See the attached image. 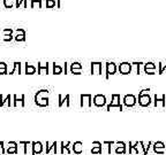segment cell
Listing matches in <instances>:
<instances>
[{
    "instance_id": "1",
    "label": "cell",
    "mask_w": 166,
    "mask_h": 155,
    "mask_svg": "<svg viewBox=\"0 0 166 155\" xmlns=\"http://www.w3.org/2000/svg\"><path fill=\"white\" fill-rule=\"evenodd\" d=\"M137 103L141 107H151L153 106V92L150 91L144 94L137 95Z\"/></svg>"
},
{
    "instance_id": "2",
    "label": "cell",
    "mask_w": 166,
    "mask_h": 155,
    "mask_svg": "<svg viewBox=\"0 0 166 155\" xmlns=\"http://www.w3.org/2000/svg\"><path fill=\"white\" fill-rule=\"evenodd\" d=\"M46 93H49L47 90H39L36 93V95H35V103L38 107H47L49 106V97H47Z\"/></svg>"
},
{
    "instance_id": "3",
    "label": "cell",
    "mask_w": 166,
    "mask_h": 155,
    "mask_svg": "<svg viewBox=\"0 0 166 155\" xmlns=\"http://www.w3.org/2000/svg\"><path fill=\"white\" fill-rule=\"evenodd\" d=\"M113 108H117L119 110H122L124 109L122 101H121V97H120L119 93H113L112 97H111V102L109 105H106V110H111Z\"/></svg>"
},
{
    "instance_id": "4",
    "label": "cell",
    "mask_w": 166,
    "mask_h": 155,
    "mask_svg": "<svg viewBox=\"0 0 166 155\" xmlns=\"http://www.w3.org/2000/svg\"><path fill=\"white\" fill-rule=\"evenodd\" d=\"M151 153L153 154H166V145L165 142L163 141H152V146H151Z\"/></svg>"
},
{
    "instance_id": "5",
    "label": "cell",
    "mask_w": 166,
    "mask_h": 155,
    "mask_svg": "<svg viewBox=\"0 0 166 155\" xmlns=\"http://www.w3.org/2000/svg\"><path fill=\"white\" fill-rule=\"evenodd\" d=\"M136 103H137V98L133 93L126 94L122 99V106L127 107V108H133L136 106Z\"/></svg>"
},
{
    "instance_id": "6",
    "label": "cell",
    "mask_w": 166,
    "mask_h": 155,
    "mask_svg": "<svg viewBox=\"0 0 166 155\" xmlns=\"http://www.w3.org/2000/svg\"><path fill=\"white\" fill-rule=\"evenodd\" d=\"M80 107L81 108H91L92 107V95L89 93L80 95Z\"/></svg>"
},
{
    "instance_id": "7",
    "label": "cell",
    "mask_w": 166,
    "mask_h": 155,
    "mask_svg": "<svg viewBox=\"0 0 166 155\" xmlns=\"http://www.w3.org/2000/svg\"><path fill=\"white\" fill-rule=\"evenodd\" d=\"M105 78L106 79H109L110 78V75H115L117 73H118V65H115L114 62H106L105 63Z\"/></svg>"
},
{
    "instance_id": "8",
    "label": "cell",
    "mask_w": 166,
    "mask_h": 155,
    "mask_svg": "<svg viewBox=\"0 0 166 155\" xmlns=\"http://www.w3.org/2000/svg\"><path fill=\"white\" fill-rule=\"evenodd\" d=\"M104 67H105V65L99 62V61H92L91 65H90L91 75H102L103 70H104Z\"/></svg>"
},
{
    "instance_id": "9",
    "label": "cell",
    "mask_w": 166,
    "mask_h": 155,
    "mask_svg": "<svg viewBox=\"0 0 166 155\" xmlns=\"http://www.w3.org/2000/svg\"><path fill=\"white\" fill-rule=\"evenodd\" d=\"M92 103L94 106H96L97 108H103L106 106L107 100H106V97L104 94H96L94 98H92Z\"/></svg>"
},
{
    "instance_id": "10",
    "label": "cell",
    "mask_w": 166,
    "mask_h": 155,
    "mask_svg": "<svg viewBox=\"0 0 166 155\" xmlns=\"http://www.w3.org/2000/svg\"><path fill=\"white\" fill-rule=\"evenodd\" d=\"M153 107H166V94L153 93Z\"/></svg>"
},
{
    "instance_id": "11",
    "label": "cell",
    "mask_w": 166,
    "mask_h": 155,
    "mask_svg": "<svg viewBox=\"0 0 166 155\" xmlns=\"http://www.w3.org/2000/svg\"><path fill=\"white\" fill-rule=\"evenodd\" d=\"M112 148L115 154H127V144L124 141H115Z\"/></svg>"
},
{
    "instance_id": "12",
    "label": "cell",
    "mask_w": 166,
    "mask_h": 155,
    "mask_svg": "<svg viewBox=\"0 0 166 155\" xmlns=\"http://www.w3.org/2000/svg\"><path fill=\"white\" fill-rule=\"evenodd\" d=\"M118 71L121 75H129L133 71L132 63L130 62H121L120 65H118Z\"/></svg>"
},
{
    "instance_id": "13",
    "label": "cell",
    "mask_w": 166,
    "mask_h": 155,
    "mask_svg": "<svg viewBox=\"0 0 166 155\" xmlns=\"http://www.w3.org/2000/svg\"><path fill=\"white\" fill-rule=\"evenodd\" d=\"M157 67H158V65H156V63H153V62L143 63V71L147 75H155L157 73Z\"/></svg>"
},
{
    "instance_id": "14",
    "label": "cell",
    "mask_w": 166,
    "mask_h": 155,
    "mask_svg": "<svg viewBox=\"0 0 166 155\" xmlns=\"http://www.w3.org/2000/svg\"><path fill=\"white\" fill-rule=\"evenodd\" d=\"M58 100H59V102H58V107L59 108H61L64 106L70 107V95L69 94H66L65 97L62 94H59L58 95Z\"/></svg>"
},
{
    "instance_id": "15",
    "label": "cell",
    "mask_w": 166,
    "mask_h": 155,
    "mask_svg": "<svg viewBox=\"0 0 166 155\" xmlns=\"http://www.w3.org/2000/svg\"><path fill=\"white\" fill-rule=\"evenodd\" d=\"M72 153L76 155H80L83 153V142L82 141H75L72 145Z\"/></svg>"
},
{
    "instance_id": "16",
    "label": "cell",
    "mask_w": 166,
    "mask_h": 155,
    "mask_svg": "<svg viewBox=\"0 0 166 155\" xmlns=\"http://www.w3.org/2000/svg\"><path fill=\"white\" fill-rule=\"evenodd\" d=\"M31 146H32V154L31 155H36V154H42L43 153V144L41 141H34L31 142Z\"/></svg>"
},
{
    "instance_id": "17",
    "label": "cell",
    "mask_w": 166,
    "mask_h": 155,
    "mask_svg": "<svg viewBox=\"0 0 166 155\" xmlns=\"http://www.w3.org/2000/svg\"><path fill=\"white\" fill-rule=\"evenodd\" d=\"M91 154H103V144L100 141H94L92 142V149Z\"/></svg>"
},
{
    "instance_id": "18",
    "label": "cell",
    "mask_w": 166,
    "mask_h": 155,
    "mask_svg": "<svg viewBox=\"0 0 166 155\" xmlns=\"http://www.w3.org/2000/svg\"><path fill=\"white\" fill-rule=\"evenodd\" d=\"M37 71L39 75H47L49 74V63H42V62H38V65H37Z\"/></svg>"
},
{
    "instance_id": "19",
    "label": "cell",
    "mask_w": 166,
    "mask_h": 155,
    "mask_svg": "<svg viewBox=\"0 0 166 155\" xmlns=\"http://www.w3.org/2000/svg\"><path fill=\"white\" fill-rule=\"evenodd\" d=\"M13 106L14 107H17V106H21V107H24L26 102H24V94H21V97L19 98L17 95H14L13 97Z\"/></svg>"
},
{
    "instance_id": "20",
    "label": "cell",
    "mask_w": 166,
    "mask_h": 155,
    "mask_svg": "<svg viewBox=\"0 0 166 155\" xmlns=\"http://www.w3.org/2000/svg\"><path fill=\"white\" fill-rule=\"evenodd\" d=\"M8 148H7V151H6V153L7 154H17L19 153V149H17V142L15 141H11L8 142Z\"/></svg>"
},
{
    "instance_id": "21",
    "label": "cell",
    "mask_w": 166,
    "mask_h": 155,
    "mask_svg": "<svg viewBox=\"0 0 166 155\" xmlns=\"http://www.w3.org/2000/svg\"><path fill=\"white\" fill-rule=\"evenodd\" d=\"M72 145V142L70 141H67L66 144L62 141L60 142V154H65V152L67 153V154H70L72 153V149H69V146Z\"/></svg>"
},
{
    "instance_id": "22",
    "label": "cell",
    "mask_w": 166,
    "mask_h": 155,
    "mask_svg": "<svg viewBox=\"0 0 166 155\" xmlns=\"http://www.w3.org/2000/svg\"><path fill=\"white\" fill-rule=\"evenodd\" d=\"M115 141H103V153H104V149H106V154H111L112 153V147L114 145Z\"/></svg>"
},
{
    "instance_id": "23",
    "label": "cell",
    "mask_w": 166,
    "mask_h": 155,
    "mask_svg": "<svg viewBox=\"0 0 166 155\" xmlns=\"http://www.w3.org/2000/svg\"><path fill=\"white\" fill-rule=\"evenodd\" d=\"M58 142L54 141L52 142V145H50V142L46 141V154H50V152H51V149H53V153L57 154L58 153Z\"/></svg>"
},
{
    "instance_id": "24",
    "label": "cell",
    "mask_w": 166,
    "mask_h": 155,
    "mask_svg": "<svg viewBox=\"0 0 166 155\" xmlns=\"http://www.w3.org/2000/svg\"><path fill=\"white\" fill-rule=\"evenodd\" d=\"M36 71H37V68H36L35 65H29V63H26V69H24V73H26L27 75H34V74H36Z\"/></svg>"
},
{
    "instance_id": "25",
    "label": "cell",
    "mask_w": 166,
    "mask_h": 155,
    "mask_svg": "<svg viewBox=\"0 0 166 155\" xmlns=\"http://www.w3.org/2000/svg\"><path fill=\"white\" fill-rule=\"evenodd\" d=\"M11 100H12V97L8 94L6 98H4V94H0V107H2L5 103L7 102L8 106H12V103H11Z\"/></svg>"
},
{
    "instance_id": "26",
    "label": "cell",
    "mask_w": 166,
    "mask_h": 155,
    "mask_svg": "<svg viewBox=\"0 0 166 155\" xmlns=\"http://www.w3.org/2000/svg\"><path fill=\"white\" fill-rule=\"evenodd\" d=\"M15 71H17L19 74H21V62H14V65H13V69L8 73L9 75H14L15 74Z\"/></svg>"
},
{
    "instance_id": "27",
    "label": "cell",
    "mask_w": 166,
    "mask_h": 155,
    "mask_svg": "<svg viewBox=\"0 0 166 155\" xmlns=\"http://www.w3.org/2000/svg\"><path fill=\"white\" fill-rule=\"evenodd\" d=\"M52 73L54 75H60L64 73V67H61L60 65H57V63H53V69H52Z\"/></svg>"
},
{
    "instance_id": "28",
    "label": "cell",
    "mask_w": 166,
    "mask_h": 155,
    "mask_svg": "<svg viewBox=\"0 0 166 155\" xmlns=\"http://www.w3.org/2000/svg\"><path fill=\"white\" fill-rule=\"evenodd\" d=\"M132 68H135V74H140L141 69L143 68V63L142 62H133L132 63Z\"/></svg>"
},
{
    "instance_id": "29",
    "label": "cell",
    "mask_w": 166,
    "mask_h": 155,
    "mask_svg": "<svg viewBox=\"0 0 166 155\" xmlns=\"http://www.w3.org/2000/svg\"><path fill=\"white\" fill-rule=\"evenodd\" d=\"M22 4H23L24 8H28V0H15V7L16 8H20Z\"/></svg>"
},
{
    "instance_id": "30",
    "label": "cell",
    "mask_w": 166,
    "mask_h": 155,
    "mask_svg": "<svg viewBox=\"0 0 166 155\" xmlns=\"http://www.w3.org/2000/svg\"><path fill=\"white\" fill-rule=\"evenodd\" d=\"M42 1L43 0H30V7L31 8H36V7H38V8H42Z\"/></svg>"
},
{
    "instance_id": "31",
    "label": "cell",
    "mask_w": 166,
    "mask_h": 155,
    "mask_svg": "<svg viewBox=\"0 0 166 155\" xmlns=\"http://www.w3.org/2000/svg\"><path fill=\"white\" fill-rule=\"evenodd\" d=\"M2 2H4L5 8L9 9V8L14 7V2H15V0H2Z\"/></svg>"
},
{
    "instance_id": "32",
    "label": "cell",
    "mask_w": 166,
    "mask_h": 155,
    "mask_svg": "<svg viewBox=\"0 0 166 155\" xmlns=\"http://www.w3.org/2000/svg\"><path fill=\"white\" fill-rule=\"evenodd\" d=\"M166 73V62H159L158 63V74Z\"/></svg>"
},
{
    "instance_id": "33",
    "label": "cell",
    "mask_w": 166,
    "mask_h": 155,
    "mask_svg": "<svg viewBox=\"0 0 166 155\" xmlns=\"http://www.w3.org/2000/svg\"><path fill=\"white\" fill-rule=\"evenodd\" d=\"M6 74H8L7 65L5 62H0V75H6Z\"/></svg>"
},
{
    "instance_id": "34",
    "label": "cell",
    "mask_w": 166,
    "mask_h": 155,
    "mask_svg": "<svg viewBox=\"0 0 166 155\" xmlns=\"http://www.w3.org/2000/svg\"><path fill=\"white\" fill-rule=\"evenodd\" d=\"M70 67H69V70H73V69H82L83 67L80 62H72L70 63Z\"/></svg>"
},
{
    "instance_id": "35",
    "label": "cell",
    "mask_w": 166,
    "mask_h": 155,
    "mask_svg": "<svg viewBox=\"0 0 166 155\" xmlns=\"http://www.w3.org/2000/svg\"><path fill=\"white\" fill-rule=\"evenodd\" d=\"M21 146H23V154L27 155L28 154V146L30 145V142L29 141H20L19 142Z\"/></svg>"
},
{
    "instance_id": "36",
    "label": "cell",
    "mask_w": 166,
    "mask_h": 155,
    "mask_svg": "<svg viewBox=\"0 0 166 155\" xmlns=\"http://www.w3.org/2000/svg\"><path fill=\"white\" fill-rule=\"evenodd\" d=\"M57 6V0H46V8H54Z\"/></svg>"
},
{
    "instance_id": "37",
    "label": "cell",
    "mask_w": 166,
    "mask_h": 155,
    "mask_svg": "<svg viewBox=\"0 0 166 155\" xmlns=\"http://www.w3.org/2000/svg\"><path fill=\"white\" fill-rule=\"evenodd\" d=\"M14 39L16 41H24L26 40V35H19V33H16V36L14 37Z\"/></svg>"
},
{
    "instance_id": "38",
    "label": "cell",
    "mask_w": 166,
    "mask_h": 155,
    "mask_svg": "<svg viewBox=\"0 0 166 155\" xmlns=\"http://www.w3.org/2000/svg\"><path fill=\"white\" fill-rule=\"evenodd\" d=\"M14 37L13 35H4V37H2V40L4 41H11V40H13Z\"/></svg>"
},
{
    "instance_id": "39",
    "label": "cell",
    "mask_w": 166,
    "mask_h": 155,
    "mask_svg": "<svg viewBox=\"0 0 166 155\" xmlns=\"http://www.w3.org/2000/svg\"><path fill=\"white\" fill-rule=\"evenodd\" d=\"M2 33L4 35H13V29H8V28H6V29H4L2 30Z\"/></svg>"
},
{
    "instance_id": "40",
    "label": "cell",
    "mask_w": 166,
    "mask_h": 155,
    "mask_svg": "<svg viewBox=\"0 0 166 155\" xmlns=\"http://www.w3.org/2000/svg\"><path fill=\"white\" fill-rule=\"evenodd\" d=\"M69 71L73 75H81L82 74V69H73V70H69Z\"/></svg>"
},
{
    "instance_id": "41",
    "label": "cell",
    "mask_w": 166,
    "mask_h": 155,
    "mask_svg": "<svg viewBox=\"0 0 166 155\" xmlns=\"http://www.w3.org/2000/svg\"><path fill=\"white\" fill-rule=\"evenodd\" d=\"M0 152H1V154H6V149L4 147V141H0Z\"/></svg>"
},
{
    "instance_id": "42",
    "label": "cell",
    "mask_w": 166,
    "mask_h": 155,
    "mask_svg": "<svg viewBox=\"0 0 166 155\" xmlns=\"http://www.w3.org/2000/svg\"><path fill=\"white\" fill-rule=\"evenodd\" d=\"M16 33H19V35H26V31L23 29H21V28H17L16 29Z\"/></svg>"
},
{
    "instance_id": "43",
    "label": "cell",
    "mask_w": 166,
    "mask_h": 155,
    "mask_svg": "<svg viewBox=\"0 0 166 155\" xmlns=\"http://www.w3.org/2000/svg\"><path fill=\"white\" fill-rule=\"evenodd\" d=\"M61 7V0H57V8Z\"/></svg>"
},
{
    "instance_id": "44",
    "label": "cell",
    "mask_w": 166,
    "mask_h": 155,
    "mask_svg": "<svg viewBox=\"0 0 166 155\" xmlns=\"http://www.w3.org/2000/svg\"><path fill=\"white\" fill-rule=\"evenodd\" d=\"M0 2H1V0H0Z\"/></svg>"
},
{
    "instance_id": "45",
    "label": "cell",
    "mask_w": 166,
    "mask_h": 155,
    "mask_svg": "<svg viewBox=\"0 0 166 155\" xmlns=\"http://www.w3.org/2000/svg\"><path fill=\"white\" fill-rule=\"evenodd\" d=\"M0 39H1V38H0Z\"/></svg>"
}]
</instances>
